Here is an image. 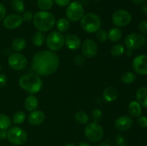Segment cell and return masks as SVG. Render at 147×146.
Returning a JSON list of instances; mask_svg holds the SVG:
<instances>
[{
  "instance_id": "obj_1",
  "label": "cell",
  "mask_w": 147,
  "mask_h": 146,
  "mask_svg": "<svg viewBox=\"0 0 147 146\" xmlns=\"http://www.w3.org/2000/svg\"><path fill=\"white\" fill-rule=\"evenodd\" d=\"M60 59L57 54L50 50H42L33 57L31 67L37 75L48 76L57 70Z\"/></svg>"
},
{
  "instance_id": "obj_2",
  "label": "cell",
  "mask_w": 147,
  "mask_h": 146,
  "mask_svg": "<svg viewBox=\"0 0 147 146\" xmlns=\"http://www.w3.org/2000/svg\"><path fill=\"white\" fill-rule=\"evenodd\" d=\"M55 17L52 13L47 11H40L33 17L34 27L40 31H47L55 24Z\"/></svg>"
},
{
  "instance_id": "obj_3",
  "label": "cell",
  "mask_w": 147,
  "mask_h": 146,
  "mask_svg": "<svg viewBox=\"0 0 147 146\" xmlns=\"http://www.w3.org/2000/svg\"><path fill=\"white\" fill-rule=\"evenodd\" d=\"M20 87L32 94H35L41 90L42 81L37 74L29 73L22 76L19 80Z\"/></svg>"
},
{
  "instance_id": "obj_4",
  "label": "cell",
  "mask_w": 147,
  "mask_h": 146,
  "mask_svg": "<svg viewBox=\"0 0 147 146\" xmlns=\"http://www.w3.org/2000/svg\"><path fill=\"white\" fill-rule=\"evenodd\" d=\"M80 26L86 32L95 33L101 27V21L96 14L87 13L80 19Z\"/></svg>"
},
{
  "instance_id": "obj_5",
  "label": "cell",
  "mask_w": 147,
  "mask_h": 146,
  "mask_svg": "<svg viewBox=\"0 0 147 146\" xmlns=\"http://www.w3.org/2000/svg\"><path fill=\"white\" fill-rule=\"evenodd\" d=\"M7 137L14 145H23L27 140V133L20 127H12L7 131Z\"/></svg>"
},
{
  "instance_id": "obj_6",
  "label": "cell",
  "mask_w": 147,
  "mask_h": 146,
  "mask_svg": "<svg viewBox=\"0 0 147 146\" xmlns=\"http://www.w3.org/2000/svg\"><path fill=\"white\" fill-rule=\"evenodd\" d=\"M84 133L88 140L93 143H96L103 138V129L97 123H92L86 125Z\"/></svg>"
},
{
  "instance_id": "obj_7",
  "label": "cell",
  "mask_w": 147,
  "mask_h": 146,
  "mask_svg": "<svg viewBox=\"0 0 147 146\" xmlns=\"http://www.w3.org/2000/svg\"><path fill=\"white\" fill-rule=\"evenodd\" d=\"M47 47L52 51H58L65 44V37L60 31H53L46 39Z\"/></svg>"
},
{
  "instance_id": "obj_8",
  "label": "cell",
  "mask_w": 147,
  "mask_h": 146,
  "mask_svg": "<svg viewBox=\"0 0 147 146\" xmlns=\"http://www.w3.org/2000/svg\"><path fill=\"white\" fill-rule=\"evenodd\" d=\"M66 16L72 21H78L84 15V8L80 3L73 1L70 3L66 9Z\"/></svg>"
},
{
  "instance_id": "obj_9",
  "label": "cell",
  "mask_w": 147,
  "mask_h": 146,
  "mask_svg": "<svg viewBox=\"0 0 147 146\" xmlns=\"http://www.w3.org/2000/svg\"><path fill=\"white\" fill-rule=\"evenodd\" d=\"M146 43V39L142 34L131 33L128 34L124 40L125 46L128 50H133L142 48Z\"/></svg>"
},
{
  "instance_id": "obj_10",
  "label": "cell",
  "mask_w": 147,
  "mask_h": 146,
  "mask_svg": "<svg viewBox=\"0 0 147 146\" xmlns=\"http://www.w3.org/2000/svg\"><path fill=\"white\" fill-rule=\"evenodd\" d=\"M132 17L129 11L125 9H119L112 15V22L116 27H123L131 21Z\"/></svg>"
},
{
  "instance_id": "obj_11",
  "label": "cell",
  "mask_w": 147,
  "mask_h": 146,
  "mask_svg": "<svg viewBox=\"0 0 147 146\" xmlns=\"http://www.w3.org/2000/svg\"><path fill=\"white\" fill-rule=\"evenodd\" d=\"M27 59L25 56L19 52L10 54L8 58V64L10 67L15 70H24L27 65Z\"/></svg>"
},
{
  "instance_id": "obj_12",
  "label": "cell",
  "mask_w": 147,
  "mask_h": 146,
  "mask_svg": "<svg viewBox=\"0 0 147 146\" xmlns=\"http://www.w3.org/2000/svg\"><path fill=\"white\" fill-rule=\"evenodd\" d=\"M132 67L137 74L141 75L147 74V55L139 54L136 56L132 62Z\"/></svg>"
},
{
  "instance_id": "obj_13",
  "label": "cell",
  "mask_w": 147,
  "mask_h": 146,
  "mask_svg": "<svg viewBox=\"0 0 147 146\" xmlns=\"http://www.w3.org/2000/svg\"><path fill=\"white\" fill-rule=\"evenodd\" d=\"M83 55L87 58H93L98 53V45L96 42L90 39H87L83 42L82 46Z\"/></svg>"
},
{
  "instance_id": "obj_14",
  "label": "cell",
  "mask_w": 147,
  "mask_h": 146,
  "mask_svg": "<svg viewBox=\"0 0 147 146\" xmlns=\"http://www.w3.org/2000/svg\"><path fill=\"white\" fill-rule=\"evenodd\" d=\"M23 22L22 17L19 14H11L7 16L4 20V26L7 29H14L22 25Z\"/></svg>"
},
{
  "instance_id": "obj_15",
  "label": "cell",
  "mask_w": 147,
  "mask_h": 146,
  "mask_svg": "<svg viewBox=\"0 0 147 146\" xmlns=\"http://www.w3.org/2000/svg\"><path fill=\"white\" fill-rule=\"evenodd\" d=\"M133 125V120L129 115H123L118 117L115 121V127L117 130L124 132L131 128Z\"/></svg>"
},
{
  "instance_id": "obj_16",
  "label": "cell",
  "mask_w": 147,
  "mask_h": 146,
  "mask_svg": "<svg viewBox=\"0 0 147 146\" xmlns=\"http://www.w3.org/2000/svg\"><path fill=\"white\" fill-rule=\"evenodd\" d=\"M45 119V113L41 110H34L28 116V121L30 125L34 126L41 125Z\"/></svg>"
},
{
  "instance_id": "obj_17",
  "label": "cell",
  "mask_w": 147,
  "mask_h": 146,
  "mask_svg": "<svg viewBox=\"0 0 147 146\" xmlns=\"http://www.w3.org/2000/svg\"><path fill=\"white\" fill-rule=\"evenodd\" d=\"M65 44L70 50H77L80 48L81 41L75 34H67L65 37Z\"/></svg>"
},
{
  "instance_id": "obj_18",
  "label": "cell",
  "mask_w": 147,
  "mask_h": 146,
  "mask_svg": "<svg viewBox=\"0 0 147 146\" xmlns=\"http://www.w3.org/2000/svg\"><path fill=\"white\" fill-rule=\"evenodd\" d=\"M118 95H119V92L116 87H108L104 90L103 92V97L105 101L107 102H111L116 100Z\"/></svg>"
},
{
  "instance_id": "obj_19",
  "label": "cell",
  "mask_w": 147,
  "mask_h": 146,
  "mask_svg": "<svg viewBox=\"0 0 147 146\" xmlns=\"http://www.w3.org/2000/svg\"><path fill=\"white\" fill-rule=\"evenodd\" d=\"M39 106V101L35 96L30 95L25 99L24 101V107L28 111L32 112L37 110Z\"/></svg>"
},
{
  "instance_id": "obj_20",
  "label": "cell",
  "mask_w": 147,
  "mask_h": 146,
  "mask_svg": "<svg viewBox=\"0 0 147 146\" xmlns=\"http://www.w3.org/2000/svg\"><path fill=\"white\" fill-rule=\"evenodd\" d=\"M137 102L145 108H147V87L139 88L136 92Z\"/></svg>"
},
{
  "instance_id": "obj_21",
  "label": "cell",
  "mask_w": 147,
  "mask_h": 146,
  "mask_svg": "<svg viewBox=\"0 0 147 146\" xmlns=\"http://www.w3.org/2000/svg\"><path fill=\"white\" fill-rule=\"evenodd\" d=\"M26 47V40L23 37H16L12 42L11 48L16 52H20Z\"/></svg>"
},
{
  "instance_id": "obj_22",
  "label": "cell",
  "mask_w": 147,
  "mask_h": 146,
  "mask_svg": "<svg viewBox=\"0 0 147 146\" xmlns=\"http://www.w3.org/2000/svg\"><path fill=\"white\" fill-rule=\"evenodd\" d=\"M122 37V31L118 27H113L108 32V39L111 42H116L119 41Z\"/></svg>"
},
{
  "instance_id": "obj_23",
  "label": "cell",
  "mask_w": 147,
  "mask_h": 146,
  "mask_svg": "<svg viewBox=\"0 0 147 146\" xmlns=\"http://www.w3.org/2000/svg\"><path fill=\"white\" fill-rule=\"evenodd\" d=\"M129 111L133 117H139L142 113V107L137 101H132L129 104Z\"/></svg>"
},
{
  "instance_id": "obj_24",
  "label": "cell",
  "mask_w": 147,
  "mask_h": 146,
  "mask_svg": "<svg viewBox=\"0 0 147 146\" xmlns=\"http://www.w3.org/2000/svg\"><path fill=\"white\" fill-rule=\"evenodd\" d=\"M32 41L34 45L37 47H40L44 44L45 41V35L42 31H37L32 36Z\"/></svg>"
},
{
  "instance_id": "obj_25",
  "label": "cell",
  "mask_w": 147,
  "mask_h": 146,
  "mask_svg": "<svg viewBox=\"0 0 147 146\" xmlns=\"http://www.w3.org/2000/svg\"><path fill=\"white\" fill-rule=\"evenodd\" d=\"M70 21L67 19L66 18H60L57 20V23H56V27H57V29L60 31V32H65L67 31L70 28Z\"/></svg>"
},
{
  "instance_id": "obj_26",
  "label": "cell",
  "mask_w": 147,
  "mask_h": 146,
  "mask_svg": "<svg viewBox=\"0 0 147 146\" xmlns=\"http://www.w3.org/2000/svg\"><path fill=\"white\" fill-rule=\"evenodd\" d=\"M11 125V120L7 115L0 113V130H6Z\"/></svg>"
},
{
  "instance_id": "obj_27",
  "label": "cell",
  "mask_w": 147,
  "mask_h": 146,
  "mask_svg": "<svg viewBox=\"0 0 147 146\" xmlns=\"http://www.w3.org/2000/svg\"><path fill=\"white\" fill-rule=\"evenodd\" d=\"M125 52L124 46L121 44H116L112 46L111 49V54L112 56L116 57H119L123 55Z\"/></svg>"
},
{
  "instance_id": "obj_28",
  "label": "cell",
  "mask_w": 147,
  "mask_h": 146,
  "mask_svg": "<svg viewBox=\"0 0 147 146\" xmlns=\"http://www.w3.org/2000/svg\"><path fill=\"white\" fill-rule=\"evenodd\" d=\"M75 119L78 123L81 125L88 124L89 121V117L87 113L83 111H78L75 115Z\"/></svg>"
},
{
  "instance_id": "obj_29",
  "label": "cell",
  "mask_w": 147,
  "mask_h": 146,
  "mask_svg": "<svg viewBox=\"0 0 147 146\" xmlns=\"http://www.w3.org/2000/svg\"><path fill=\"white\" fill-rule=\"evenodd\" d=\"M11 5L13 10L17 13H23L25 10V7L22 0H12Z\"/></svg>"
},
{
  "instance_id": "obj_30",
  "label": "cell",
  "mask_w": 147,
  "mask_h": 146,
  "mask_svg": "<svg viewBox=\"0 0 147 146\" xmlns=\"http://www.w3.org/2000/svg\"><path fill=\"white\" fill-rule=\"evenodd\" d=\"M136 80V75L131 72H126L121 76V81L123 84H131Z\"/></svg>"
},
{
  "instance_id": "obj_31",
  "label": "cell",
  "mask_w": 147,
  "mask_h": 146,
  "mask_svg": "<svg viewBox=\"0 0 147 146\" xmlns=\"http://www.w3.org/2000/svg\"><path fill=\"white\" fill-rule=\"evenodd\" d=\"M53 0H37V7L42 11H47L53 7Z\"/></svg>"
},
{
  "instance_id": "obj_32",
  "label": "cell",
  "mask_w": 147,
  "mask_h": 146,
  "mask_svg": "<svg viewBox=\"0 0 147 146\" xmlns=\"http://www.w3.org/2000/svg\"><path fill=\"white\" fill-rule=\"evenodd\" d=\"M26 114L23 111H17L13 115V123L14 124H22L26 120Z\"/></svg>"
},
{
  "instance_id": "obj_33",
  "label": "cell",
  "mask_w": 147,
  "mask_h": 146,
  "mask_svg": "<svg viewBox=\"0 0 147 146\" xmlns=\"http://www.w3.org/2000/svg\"><path fill=\"white\" fill-rule=\"evenodd\" d=\"M96 37L98 41L100 42H104L108 39V32L105 29L100 28L96 31Z\"/></svg>"
},
{
  "instance_id": "obj_34",
  "label": "cell",
  "mask_w": 147,
  "mask_h": 146,
  "mask_svg": "<svg viewBox=\"0 0 147 146\" xmlns=\"http://www.w3.org/2000/svg\"><path fill=\"white\" fill-rule=\"evenodd\" d=\"M90 117L93 123H98L100 121L102 118V112L99 109H95L90 113Z\"/></svg>"
},
{
  "instance_id": "obj_35",
  "label": "cell",
  "mask_w": 147,
  "mask_h": 146,
  "mask_svg": "<svg viewBox=\"0 0 147 146\" xmlns=\"http://www.w3.org/2000/svg\"><path fill=\"white\" fill-rule=\"evenodd\" d=\"M116 143L118 146H127L128 140L123 135H117L116 136Z\"/></svg>"
},
{
  "instance_id": "obj_36",
  "label": "cell",
  "mask_w": 147,
  "mask_h": 146,
  "mask_svg": "<svg viewBox=\"0 0 147 146\" xmlns=\"http://www.w3.org/2000/svg\"><path fill=\"white\" fill-rule=\"evenodd\" d=\"M86 62V60H85V57L83 55H76V57L74 58V62L75 64H77L78 66L83 65V64Z\"/></svg>"
},
{
  "instance_id": "obj_37",
  "label": "cell",
  "mask_w": 147,
  "mask_h": 146,
  "mask_svg": "<svg viewBox=\"0 0 147 146\" xmlns=\"http://www.w3.org/2000/svg\"><path fill=\"white\" fill-rule=\"evenodd\" d=\"M33 17H34V15H33V13L31 11H25V12L23 14L22 17L23 21H30L32 19Z\"/></svg>"
},
{
  "instance_id": "obj_38",
  "label": "cell",
  "mask_w": 147,
  "mask_h": 146,
  "mask_svg": "<svg viewBox=\"0 0 147 146\" xmlns=\"http://www.w3.org/2000/svg\"><path fill=\"white\" fill-rule=\"evenodd\" d=\"M139 29L143 34L147 35V21H142L139 24Z\"/></svg>"
},
{
  "instance_id": "obj_39",
  "label": "cell",
  "mask_w": 147,
  "mask_h": 146,
  "mask_svg": "<svg viewBox=\"0 0 147 146\" xmlns=\"http://www.w3.org/2000/svg\"><path fill=\"white\" fill-rule=\"evenodd\" d=\"M138 123L142 127H147V118L145 116H139L138 119Z\"/></svg>"
},
{
  "instance_id": "obj_40",
  "label": "cell",
  "mask_w": 147,
  "mask_h": 146,
  "mask_svg": "<svg viewBox=\"0 0 147 146\" xmlns=\"http://www.w3.org/2000/svg\"><path fill=\"white\" fill-rule=\"evenodd\" d=\"M59 7H66L70 3V0H53Z\"/></svg>"
},
{
  "instance_id": "obj_41",
  "label": "cell",
  "mask_w": 147,
  "mask_h": 146,
  "mask_svg": "<svg viewBox=\"0 0 147 146\" xmlns=\"http://www.w3.org/2000/svg\"><path fill=\"white\" fill-rule=\"evenodd\" d=\"M7 82V77L6 74L0 73V88H2L6 85Z\"/></svg>"
},
{
  "instance_id": "obj_42",
  "label": "cell",
  "mask_w": 147,
  "mask_h": 146,
  "mask_svg": "<svg viewBox=\"0 0 147 146\" xmlns=\"http://www.w3.org/2000/svg\"><path fill=\"white\" fill-rule=\"evenodd\" d=\"M6 14H7V9H6L5 7L4 6V4L0 3V21L4 19Z\"/></svg>"
},
{
  "instance_id": "obj_43",
  "label": "cell",
  "mask_w": 147,
  "mask_h": 146,
  "mask_svg": "<svg viewBox=\"0 0 147 146\" xmlns=\"http://www.w3.org/2000/svg\"><path fill=\"white\" fill-rule=\"evenodd\" d=\"M7 133L5 130H0V140H3L7 137Z\"/></svg>"
},
{
  "instance_id": "obj_44",
  "label": "cell",
  "mask_w": 147,
  "mask_h": 146,
  "mask_svg": "<svg viewBox=\"0 0 147 146\" xmlns=\"http://www.w3.org/2000/svg\"><path fill=\"white\" fill-rule=\"evenodd\" d=\"M145 0H133L134 3L135 4H137V5H139V4H142V3L144 2Z\"/></svg>"
},
{
  "instance_id": "obj_45",
  "label": "cell",
  "mask_w": 147,
  "mask_h": 146,
  "mask_svg": "<svg viewBox=\"0 0 147 146\" xmlns=\"http://www.w3.org/2000/svg\"><path fill=\"white\" fill-rule=\"evenodd\" d=\"M79 146H90V145L88 143H86V142H80V143H79Z\"/></svg>"
},
{
  "instance_id": "obj_46",
  "label": "cell",
  "mask_w": 147,
  "mask_h": 146,
  "mask_svg": "<svg viewBox=\"0 0 147 146\" xmlns=\"http://www.w3.org/2000/svg\"><path fill=\"white\" fill-rule=\"evenodd\" d=\"M125 53H126V56H127V57H130V56L132 54V50H128L127 51H126Z\"/></svg>"
},
{
  "instance_id": "obj_47",
  "label": "cell",
  "mask_w": 147,
  "mask_h": 146,
  "mask_svg": "<svg viewBox=\"0 0 147 146\" xmlns=\"http://www.w3.org/2000/svg\"><path fill=\"white\" fill-rule=\"evenodd\" d=\"M142 10H143L144 12L146 13V14H147V4H144V5L142 7Z\"/></svg>"
},
{
  "instance_id": "obj_48",
  "label": "cell",
  "mask_w": 147,
  "mask_h": 146,
  "mask_svg": "<svg viewBox=\"0 0 147 146\" xmlns=\"http://www.w3.org/2000/svg\"><path fill=\"white\" fill-rule=\"evenodd\" d=\"M99 146H110L107 143H102L101 144H100Z\"/></svg>"
},
{
  "instance_id": "obj_49",
  "label": "cell",
  "mask_w": 147,
  "mask_h": 146,
  "mask_svg": "<svg viewBox=\"0 0 147 146\" xmlns=\"http://www.w3.org/2000/svg\"><path fill=\"white\" fill-rule=\"evenodd\" d=\"M65 146H76V145L75 144H73V143H68V144H66Z\"/></svg>"
},
{
  "instance_id": "obj_50",
  "label": "cell",
  "mask_w": 147,
  "mask_h": 146,
  "mask_svg": "<svg viewBox=\"0 0 147 146\" xmlns=\"http://www.w3.org/2000/svg\"><path fill=\"white\" fill-rule=\"evenodd\" d=\"M1 69H2V67H1V64H0V72H1Z\"/></svg>"
},
{
  "instance_id": "obj_51",
  "label": "cell",
  "mask_w": 147,
  "mask_h": 146,
  "mask_svg": "<svg viewBox=\"0 0 147 146\" xmlns=\"http://www.w3.org/2000/svg\"><path fill=\"white\" fill-rule=\"evenodd\" d=\"M95 1H100V0H95Z\"/></svg>"
}]
</instances>
